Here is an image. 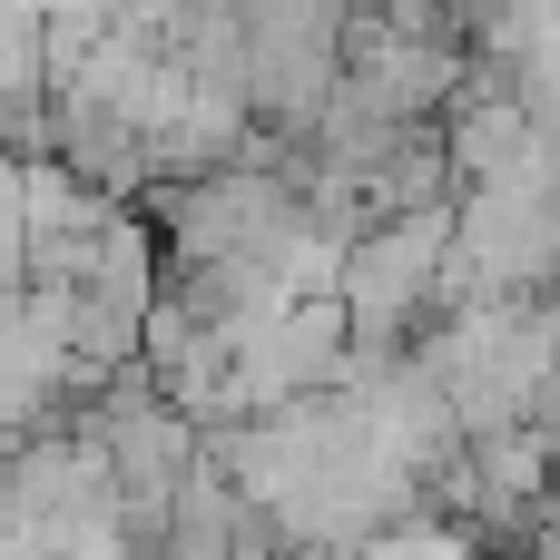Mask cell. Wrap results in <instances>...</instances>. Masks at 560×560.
Masks as SVG:
<instances>
[]
</instances>
